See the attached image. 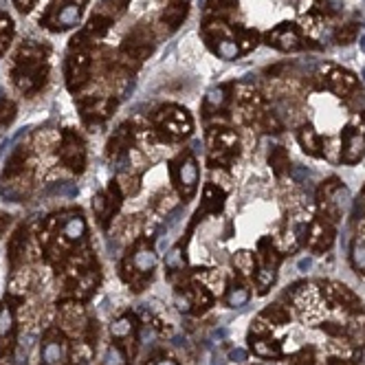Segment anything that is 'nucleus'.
<instances>
[{"label":"nucleus","instance_id":"27","mask_svg":"<svg viewBox=\"0 0 365 365\" xmlns=\"http://www.w3.org/2000/svg\"><path fill=\"white\" fill-rule=\"evenodd\" d=\"M11 34H14V24L7 16H0V56L5 53L9 42H11Z\"/></svg>","mask_w":365,"mask_h":365},{"label":"nucleus","instance_id":"34","mask_svg":"<svg viewBox=\"0 0 365 365\" xmlns=\"http://www.w3.org/2000/svg\"><path fill=\"white\" fill-rule=\"evenodd\" d=\"M245 356H247V354H245L242 350H233V352H231V359H233V361H245Z\"/></svg>","mask_w":365,"mask_h":365},{"label":"nucleus","instance_id":"35","mask_svg":"<svg viewBox=\"0 0 365 365\" xmlns=\"http://www.w3.org/2000/svg\"><path fill=\"white\" fill-rule=\"evenodd\" d=\"M310 267V259H302L299 262V269H308Z\"/></svg>","mask_w":365,"mask_h":365},{"label":"nucleus","instance_id":"24","mask_svg":"<svg viewBox=\"0 0 365 365\" xmlns=\"http://www.w3.org/2000/svg\"><path fill=\"white\" fill-rule=\"evenodd\" d=\"M42 356H44V363L46 365H60L62 359H64L62 344H58V341H46V346L42 350Z\"/></svg>","mask_w":365,"mask_h":365},{"label":"nucleus","instance_id":"15","mask_svg":"<svg viewBox=\"0 0 365 365\" xmlns=\"http://www.w3.org/2000/svg\"><path fill=\"white\" fill-rule=\"evenodd\" d=\"M225 207V190H220L216 182H207L202 192V212H198V218L202 214H220Z\"/></svg>","mask_w":365,"mask_h":365},{"label":"nucleus","instance_id":"22","mask_svg":"<svg viewBox=\"0 0 365 365\" xmlns=\"http://www.w3.org/2000/svg\"><path fill=\"white\" fill-rule=\"evenodd\" d=\"M359 36V24L356 22H346L334 31V42L336 44H352Z\"/></svg>","mask_w":365,"mask_h":365},{"label":"nucleus","instance_id":"11","mask_svg":"<svg viewBox=\"0 0 365 365\" xmlns=\"http://www.w3.org/2000/svg\"><path fill=\"white\" fill-rule=\"evenodd\" d=\"M77 106H80L82 110V117L88 125L97 128L103 123V119L110 117L117 101L113 97H82L80 101H77Z\"/></svg>","mask_w":365,"mask_h":365},{"label":"nucleus","instance_id":"9","mask_svg":"<svg viewBox=\"0 0 365 365\" xmlns=\"http://www.w3.org/2000/svg\"><path fill=\"white\" fill-rule=\"evenodd\" d=\"M154 48V38H152V31L148 27H143V24H139V27L133 29V34H130L121 46V53L128 58V60H135V62H143Z\"/></svg>","mask_w":365,"mask_h":365},{"label":"nucleus","instance_id":"13","mask_svg":"<svg viewBox=\"0 0 365 365\" xmlns=\"http://www.w3.org/2000/svg\"><path fill=\"white\" fill-rule=\"evenodd\" d=\"M267 44L277 51H297L304 46V38L293 22H282L267 34Z\"/></svg>","mask_w":365,"mask_h":365},{"label":"nucleus","instance_id":"5","mask_svg":"<svg viewBox=\"0 0 365 365\" xmlns=\"http://www.w3.org/2000/svg\"><path fill=\"white\" fill-rule=\"evenodd\" d=\"M91 71H93V58L88 48H71V53L66 58V86L68 91L77 93L84 88L91 80Z\"/></svg>","mask_w":365,"mask_h":365},{"label":"nucleus","instance_id":"23","mask_svg":"<svg viewBox=\"0 0 365 365\" xmlns=\"http://www.w3.org/2000/svg\"><path fill=\"white\" fill-rule=\"evenodd\" d=\"M133 262L137 267V271L145 273V271H152L154 264H156V255L150 251V249H139L135 255H133Z\"/></svg>","mask_w":365,"mask_h":365},{"label":"nucleus","instance_id":"10","mask_svg":"<svg viewBox=\"0 0 365 365\" xmlns=\"http://www.w3.org/2000/svg\"><path fill=\"white\" fill-rule=\"evenodd\" d=\"M174 178H176V187L180 196L190 200L196 194L198 187V163L192 154H185L174 168Z\"/></svg>","mask_w":365,"mask_h":365},{"label":"nucleus","instance_id":"20","mask_svg":"<svg viewBox=\"0 0 365 365\" xmlns=\"http://www.w3.org/2000/svg\"><path fill=\"white\" fill-rule=\"evenodd\" d=\"M86 233V222L84 218L77 214V216H71L62 222V236L66 240H80L82 236Z\"/></svg>","mask_w":365,"mask_h":365},{"label":"nucleus","instance_id":"2","mask_svg":"<svg viewBox=\"0 0 365 365\" xmlns=\"http://www.w3.org/2000/svg\"><path fill=\"white\" fill-rule=\"evenodd\" d=\"M152 121L165 139H185L192 135V130H194L190 113L180 106H174V103L156 110Z\"/></svg>","mask_w":365,"mask_h":365},{"label":"nucleus","instance_id":"25","mask_svg":"<svg viewBox=\"0 0 365 365\" xmlns=\"http://www.w3.org/2000/svg\"><path fill=\"white\" fill-rule=\"evenodd\" d=\"M14 330V317H11V310L7 306L0 308V352L5 348V339L11 334Z\"/></svg>","mask_w":365,"mask_h":365},{"label":"nucleus","instance_id":"17","mask_svg":"<svg viewBox=\"0 0 365 365\" xmlns=\"http://www.w3.org/2000/svg\"><path fill=\"white\" fill-rule=\"evenodd\" d=\"M297 141L302 145V150L310 156H322V139L319 135L315 133V128L312 125H302L299 133H297Z\"/></svg>","mask_w":365,"mask_h":365},{"label":"nucleus","instance_id":"33","mask_svg":"<svg viewBox=\"0 0 365 365\" xmlns=\"http://www.w3.org/2000/svg\"><path fill=\"white\" fill-rule=\"evenodd\" d=\"M9 222H11V216H7V214H0V238L5 236V231H7Z\"/></svg>","mask_w":365,"mask_h":365},{"label":"nucleus","instance_id":"21","mask_svg":"<svg viewBox=\"0 0 365 365\" xmlns=\"http://www.w3.org/2000/svg\"><path fill=\"white\" fill-rule=\"evenodd\" d=\"M269 165L271 170L275 172V176H282L286 170L291 165V159H289V152H286L282 145H275L269 154Z\"/></svg>","mask_w":365,"mask_h":365},{"label":"nucleus","instance_id":"12","mask_svg":"<svg viewBox=\"0 0 365 365\" xmlns=\"http://www.w3.org/2000/svg\"><path fill=\"white\" fill-rule=\"evenodd\" d=\"M324 71H326L324 73V86L330 93H334L336 97H352V95H356L359 80L352 73L339 68V66H326Z\"/></svg>","mask_w":365,"mask_h":365},{"label":"nucleus","instance_id":"32","mask_svg":"<svg viewBox=\"0 0 365 365\" xmlns=\"http://www.w3.org/2000/svg\"><path fill=\"white\" fill-rule=\"evenodd\" d=\"M11 3L18 7V11H22V14H27V11H31L34 7H36V3L38 0H11Z\"/></svg>","mask_w":365,"mask_h":365},{"label":"nucleus","instance_id":"31","mask_svg":"<svg viewBox=\"0 0 365 365\" xmlns=\"http://www.w3.org/2000/svg\"><path fill=\"white\" fill-rule=\"evenodd\" d=\"M354 264H356V269H365V245L363 242H359L354 247Z\"/></svg>","mask_w":365,"mask_h":365},{"label":"nucleus","instance_id":"6","mask_svg":"<svg viewBox=\"0 0 365 365\" xmlns=\"http://www.w3.org/2000/svg\"><path fill=\"white\" fill-rule=\"evenodd\" d=\"M58 156L60 161L75 174H82L86 168V145L84 139L73 133V130H64L60 137V145H58Z\"/></svg>","mask_w":365,"mask_h":365},{"label":"nucleus","instance_id":"18","mask_svg":"<svg viewBox=\"0 0 365 365\" xmlns=\"http://www.w3.org/2000/svg\"><path fill=\"white\" fill-rule=\"evenodd\" d=\"M227 103H229V88L227 86L212 88L205 99V117H210L214 113H222Z\"/></svg>","mask_w":365,"mask_h":365},{"label":"nucleus","instance_id":"26","mask_svg":"<svg viewBox=\"0 0 365 365\" xmlns=\"http://www.w3.org/2000/svg\"><path fill=\"white\" fill-rule=\"evenodd\" d=\"M236 34V40H238V46H240V53H249L251 48H255L257 44V34L253 29H233Z\"/></svg>","mask_w":365,"mask_h":365},{"label":"nucleus","instance_id":"8","mask_svg":"<svg viewBox=\"0 0 365 365\" xmlns=\"http://www.w3.org/2000/svg\"><path fill=\"white\" fill-rule=\"evenodd\" d=\"M123 190L117 180H110L106 192H101L93 198V212L101 225H108V220L119 212V207L123 202Z\"/></svg>","mask_w":365,"mask_h":365},{"label":"nucleus","instance_id":"16","mask_svg":"<svg viewBox=\"0 0 365 365\" xmlns=\"http://www.w3.org/2000/svg\"><path fill=\"white\" fill-rule=\"evenodd\" d=\"M187 14H190V5L185 3V0H176V3L165 7V11L161 14V22L165 24L170 31H174V29L180 27L182 22H185Z\"/></svg>","mask_w":365,"mask_h":365},{"label":"nucleus","instance_id":"7","mask_svg":"<svg viewBox=\"0 0 365 365\" xmlns=\"http://www.w3.org/2000/svg\"><path fill=\"white\" fill-rule=\"evenodd\" d=\"M363 156H365V113L354 115L352 123L346 128L341 161L352 165V163L361 161Z\"/></svg>","mask_w":365,"mask_h":365},{"label":"nucleus","instance_id":"14","mask_svg":"<svg viewBox=\"0 0 365 365\" xmlns=\"http://www.w3.org/2000/svg\"><path fill=\"white\" fill-rule=\"evenodd\" d=\"M133 141H135V128H133V123H121L113 133V137L108 139L106 154L110 156V159H119V156L130 152V148H133Z\"/></svg>","mask_w":365,"mask_h":365},{"label":"nucleus","instance_id":"4","mask_svg":"<svg viewBox=\"0 0 365 365\" xmlns=\"http://www.w3.org/2000/svg\"><path fill=\"white\" fill-rule=\"evenodd\" d=\"M86 0H58L48 7L46 16L42 18V24L53 31H66L80 24L82 11Z\"/></svg>","mask_w":365,"mask_h":365},{"label":"nucleus","instance_id":"19","mask_svg":"<svg viewBox=\"0 0 365 365\" xmlns=\"http://www.w3.org/2000/svg\"><path fill=\"white\" fill-rule=\"evenodd\" d=\"M210 46H212L214 53L218 58H222V60H236L238 56H242L240 53V46H238V40H236V34H231L227 38H220L218 42L210 44Z\"/></svg>","mask_w":365,"mask_h":365},{"label":"nucleus","instance_id":"29","mask_svg":"<svg viewBox=\"0 0 365 365\" xmlns=\"http://www.w3.org/2000/svg\"><path fill=\"white\" fill-rule=\"evenodd\" d=\"M236 5H238V0H210V3H207L210 11H216V14H222V16L227 11H231Z\"/></svg>","mask_w":365,"mask_h":365},{"label":"nucleus","instance_id":"36","mask_svg":"<svg viewBox=\"0 0 365 365\" xmlns=\"http://www.w3.org/2000/svg\"><path fill=\"white\" fill-rule=\"evenodd\" d=\"M159 365H176V363H174V361H170V359H165V361H161Z\"/></svg>","mask_w":365,"mask_h":365},{"label":"nucleus","instance_id":"30","mask_svg":"<svg viewBox=\"0 0 365 365\" xmlns=\"http://www.w3.org/2000/svg\"><path fill=\"white\" fill-rule=\"evenodd\" d=\"M103 365H125L123 352H121L117 346H113V348L108 350V354H106V361H103Z\"/></svg>","mask_w":365,"mask_h":365},{"label":"nucleus","instance_id":"3","mask_svg":"<svg viewBox=\"0 0 365 365\" xmlns=\"http://www.w3.org/2000/svg\"><path fill=\"white\" fill-rule=\"evenodd\" d=\"M240 139L236 130L231 128H214L210 130V165L216 168H227L233 156L238 154Z\"/></svg>","mask_w":365,"mask_h":365},{"label":"nucleus","instance_id":"1","mask_svg":"<svg viewBox=\"0 0 365 365\" xmlns=\"http://www.w3.org/2000/svg\"><path fill=\"white\" fill-rule=\"evenodd\" d=\"M11 77L20 93L27 97L36 95L46 84L48 77V48L34 40L24 42L14 58Z\"/></svg>","mask_w":365,"mask_h":365},{"label":"nucleus","instance_id":"28","mask_svg":"<svg viewBox=\"0 0 365 365\" xmlns=\"http://www.w3.org/2000/svg\"><path fill=\"white\" fill-rule=\"evenodd\" d=\"M227 302L233 308H236V306H245L249 302V291L242 289V286H233V289L229 291V295H227Z\"/></svg>","mask_w":365,"mask_h":365}]
</instances>
